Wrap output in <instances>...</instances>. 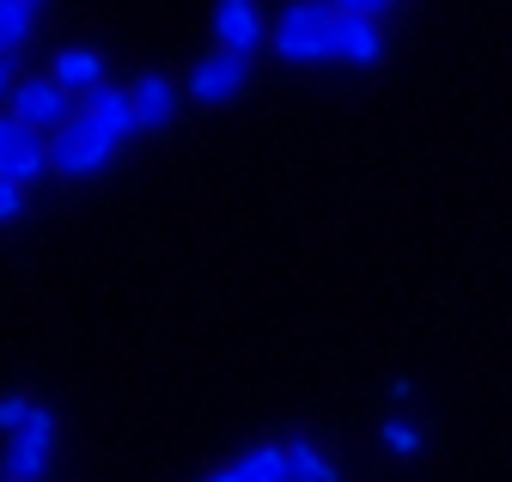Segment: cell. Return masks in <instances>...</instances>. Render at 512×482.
I'll list each match as a JSON object with an SVG mask.
<instances>
[{"instance_id":"6da1fadb","label":"cell","mask_w":512,"mask_h":482,"mask_svg":"<svg viewBox=\"0 0 512 482\" xmlns=\"http://www.w3.org/2000/svg\"><path fill=\"white\" fill-rule=\"evenodd\" d=\"M330 31H336V7H330V0H293V7H281V19H275L269 49L281 55V62H293V68L330 62Z\"/></svg>"},{"instance_id":"7a4b0ae2","label":"cell","mask_w":512,"mask_h":482,"mask_svg":"<svg viewBox=\"0 0 512 482\" xmlns=\"http://www.w3.org/2000/svg\"><path fill=\"white\" fill-rule=\"evenodd\" d=\"M116 153H122V141H116L104 123H92L86 110L74 116L68 129L49 135V171H55V177H98Z\"/></svg>"},{"instance_id":"3957f363","label":"cell","mask_w":512,"mask_h":482,"mask_svg":"<svg viewBox=\"0 0 512 482\" xmlns=\"http://www.w3.org/2000/svg\"><path fill=\"white\" fill-rule=\"evenodd\" d=\"M7 116H19V123L37 129V135H55V129H68L80 110H74V92L55 74H19V86L7 98Z\"/></svg>"},{"instance_id":"277c9868","label":"cell","mask_w":512,"mask_h":482,"mask_svg":"<svg viewBox=\"0 0 512 482\" xmlns=\"http://www.w3.org/2000/svg\"><path fill=\"white\" fill-rule=\"evenodd\" d=\"M49 452H55V409H31V421L0 446V482H43L49 470Z\"/></svg>"},{"instance_id":"5b68a950","label":"cell","mask_w":512,"mask_h":482,"mask_svg":"<svg viewBox=\"0 0 512 482\" xmlns=\"http://www.w3.org/2000/svg\"><path fill=\"white\" fill-rule=\"evenodd\" d=\"M49 171V135L25 129L19 116H0V184H31Z\"/></svg>"},{"instance_id":"8992f818","label":"cell","mask_w":512,"mask_h":482,"mask_svg":"<svg viewBox=\"0 0 512 482\" xmlns=\"http://www.w3.org/2000/svg\"><path fill=\"white\" fill-rule=\"evenodd\" d=\"M214 37L226 55H238V62H250L256 49H263L275 31L263 25V7L256 0H214Z\"/></svg>"},{"instance_id":"52a82bcc","label":"cell","mask_w":512,"mask_h":482,"mask_svg":"<svg viewBox=\"0 0 512 482\" xmlns=\"http://www.w3.org/2000/svg\"><path fill=\"white\" fill-rule=\"evenodd\" d=\"M238 92H244V62L226 55V49L202 55V62L189 68V98H196V104H232Z\"/></svg>"},{"instance_id":"ba28073f","label":"cell","mask_w":512,"mask_h":482,"mask_svg":"<svg viewBox=\"0 0 512 482\" xmlns=\"http://www.w3.org/2000/svg\"><path fill=\"white\" fill-rule=\"evenodd\" d=\"M378 55H384V31H378V19H348V13H336V31H330V62L372 68Z\"/></svg>"},{"instance_id":"9c48e42d","label":"cell","mask_w":512,"mask_h":482,"mask_svg":"<svg viewBox=\"0 0 512 482\" xmlns=\"http://www.w3.org/2000/svg\"><path fill=\"white\" fill-rule=\"evenodd\" d=\"M86 116L92 123H104L116 141H128V135H141V110H135V86H98V92H86Z\"/></svg>"},{"instance_id":"30bf717a","label":"cell","mask_w":512,"mask_h":482,"mask_svg":"<svg viewBox=\"0 0 512 482\" xmlns=\"http://www.w3.org/2000/svg\"><path fill=\"white\" fill-rule=\"evenodd\" d=\"M208 482H287V446L263 440V446H250V452L226 458Z\"/></svg>"},{"instance_id":"8fae6325","label":"cell","mask_w":512,"mask_h":482,"mask_svg":"<svg viewBox=\"0 0 512 482\" xmlns=\"http://www.w3.org/2000/svg\"><path fill=\"white\" fill-rule=\"evenodd\" d=\"M135 110H141V129H171L177 123V86L165 74H141L135 80Z\"/></svg>"},{"instance_id":"7c38bea8","label":"cell","mask_w":512,"mask_h":482,"mask_svg":"<svg viewBox=\"0 0 512 482\" xmlns=\"http://www.w3.org/2000/svg\"><path fill=\"white\" fill-rule=\"evenodd\" d=\"M68 92H98L104 86V55L98 49H86V43H74V49H61L55 55V68H49Z\"/></svg>"},{"instance_id":"4fadbf2b","label":"cell","mask_w":512,"mask_h":482,"mask_svg":"<svg viewBox=\"0 0 512 482\" xmlns=\"http://www.w3.org/2000/svg\"><path fill=\"white\" fill-rule=\"evenodd\" d=\"M287 482H336V464L317 440H287Z\"/></svg>"},{"instance_id":"5bb4252c","label":"cell","mask_w":512,"mask_h":482,"mask_svg":"<svg viewBox=\"0 0 512 482\" xmlns=\"http://www.w3.org/2000/svg\"><path fill=\"white\" fill-rule=\"evenodd\" d=\"M37 31V7H19V0H0V55H19Z\"/></svg>"},{"instance_id":"9a60e30c","label":"cell","mask_w":512,"mask_h":482,"mask_svg":"<svg viewBox=\"0 0 512 482\" xmlns=\"http://www.w3.org/2000/svg\"><path fill=\"white\" fill-rule=\"evenodd\" d=\"M378 440H384V452H397V458H415V452H421V428H415L409 415H384Z\"/></svg>"},{"instance_id":"2e32d148","label":"cell","mask_w":512,"mask_h":482,"mask_svg":"<svg viewBox=\"0 0 512 482\" xmlns=\"http://www.w3.org/2000/svg\"><path fill=\"white\" fill-rule=\"evenodd\" d=\"M31 409H37L31 397H19V391H7V397H0V434H7V440H13V434L25 428V421H31Z\"/></svg>"},{"instance_id":"e0dca14e","label":"cell","mask_w":512,"mask_h":482,"mask_svg":"<svg viewBox=\"0 0 512 482\" xmlns=\"http://www.w3.org/2000/svg\"><path fill=\"white\" fill-rule=\"evenodd\" d=\"M336 13H348V19H378L384 7H391V0H330Z\"/></svg>"},{"instance_id":"ac0fdd59","label":"cell","mask_w":512,"mask_h":482,"mask_svg":"<svg viewBox=\"0 0 512 482\" xmlns=\"http://www.w3.org/2000/svg\"><path fill=\"white\" fill-rule=\"evenodd\" d=\"M19 214H25V190L19 184H0V226L19 220Z\"/></svg>"},{"instance_id":"d6986e66","label":"cell","mask_w":512,"mask_h":482,"mask_svg":"<svg viewBox=\"0 0 512 482\" xmlns=\"http://www.w3.org/2000/svg\"><path fill=\"white\" fill-rule=\"evenodd\" d=\"M13 86H19V68H13V55H0V104L13 98Z\"/></svg>"},{"instance_id":"ffe728a7","label":"cell","mask_w":512,"mask_h":482,"mask_svg":"<svg viewBox=\"0 0 512 482\" xmlns=\"http://www.w3.org/2000/svg\"><path fill=\"white\" fill-rule=\"evenodd\" d=\"M19 7H43V0H19Z\"/></svg>"}]
</instances>
